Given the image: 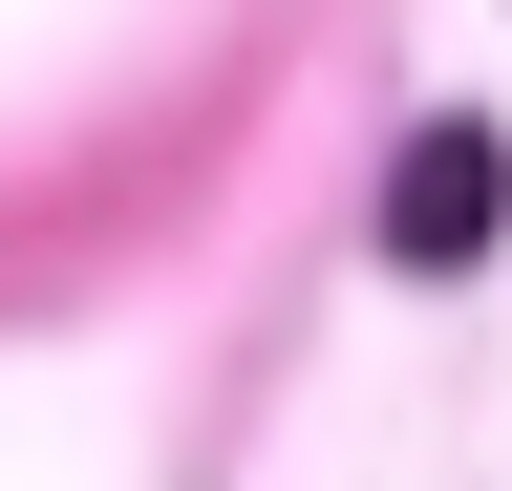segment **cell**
Here are the masks:
<instances>
[{
  "label": "cell",
  "instance_id": "1",
  "mask_svg": "<svg viewBox=\"0 0 512 491\" xmlns=\"http://www.w3.org/2000/svg\"><path fill=\"white\" fill-rule=\"evenodd\" d=\"M384 257H406V278H470V257H491V129H470V107L406 129V171H384Z\"/></svg>",
  "mask_w": 512,
  "mask_h": 491
}]
</instances>
